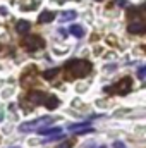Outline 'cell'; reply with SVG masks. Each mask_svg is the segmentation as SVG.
Wrapping results in <instances>:
<instances>
[{"label": "cell", "mask_w": 146, "mask_h": 148, "mask_svg": "<svg viewBox=\"0 0 146 148\" xmlns=\"http://www.w3.org/2000/svg\"><path fill=\"white\" fill-rule=\"evenodd\" d=\"M0 14H7V10H5V7H0Z\"/></svg>", "instance_id": "ac0fdd59"}, {"label": "cell", "mask_w": 146, "mask_h": 148, "mask_svg": "<svg viewBox=\"0 0 146 148\" xmlns=\"http://www.w3.org/2000/svg\"><path fill=\"white\" fill-rule=\"evenodd\" d=\"M113 5H117V7H127L129 3H127V0H115Z\"/></svg>", "instance_id": "9a60e30c"}, {"label": "cell", "mask_w": 146, "mask_h": 148, "mask_svg": "<svg viewBox=\"0 0 146 148\" xmlns=\"http://www.w3.org/2000/svg\"><path fill=\"white\" fill-rule=\"evenodd\" d=\"M127 31L131 33V35H143L146 31V24L143 19H134L131 24H129V28H127Z\"/></svg>", "instance_id": "5b68a950"}, {"label": "cell", "mask_w": 146, "mask_h": 148, "mask_svg": "<svg viewBox=\"0 0 146 148\" xmlns=\"http://www.w3.org/2000/svg\"><path fill=\"white\" fill-rule=\"evenodd\" d=\"M69 129H71L72 133H77V134H84V133H93V131H95L89 124H71Z\"/></svg>", "instance_id": "ba28073f"}, {"label": "cell", "mask_w": 146, "mask_h": 148, "mask_svg": "<svg viewBox=\"0 0 146 148\" xmlns=\"http://www.w3.org/2000/svg\"><path fill=\"white\" fill-rule=\"evenodd\" d=\"M38 133L41 134V136H50V138H57V136H60L62 134V127H57V126H45V127H40L38 129Z\"/></svg>", "instance_id": "8992f818"}, {"label": "cell", "mask_w": 146, "mask_h": 148, "mask_svg": "<svg viewBox=\"0 0 146 148\" xmlns=\"http://www.w3.org/2000/svg\"><path fill=\"white\" fill-rule=\"evenodd\" d=\"M59 73H60V69H50V71H45V73H43V77H45V79H53Z\"/></svg>", "instance_id": "5bb4252c"}, {"label": "cell", "mask_w": 146, "mask_h": 148, "mask_svg": "<svg viewBox=\"0 0 146 148\" xmlns=\"http://www.w3.org/2000/svg\"><path fill=\"white\" fill-rule=\"evenodd\" d=\"M64 69L69 74H72V77H86V76L91 74L93 66H91V62L86 60V59H71V60L64 66Z\"/></svg>", "instance_id": "6da1fadb"}, {"label": "cell", "mask_w": 146, "mask_h": 148, "mask_svg": "<svg viewBox=\"0 0 146 148\" xmlns=\"http://www.w3.org/2000/svg\"><path fill=\"white\" fill-rule=\"evenodd\" d=\"M100 148H105V147H100Z\"/></svg>", "instance_id": "ffe728a7"}, {"label": "cell", "mask_w": 146, "mask_h": 148, "mask_svg": "<svg viewBox=\"0 0 146 148\" xmlns=\"http://www.w3.org/2000/svg\"><path fill=\"white\" fill-rule=\"evenodd\" d=\"M145 73H146V67H145V66H143V67H139V71H138V77H139L141 81L145 79Z\"/></svg>", "instance_id": "2e32d148"}, {"label": "cell", "mask_w": 146, "mask_h": 148, "mask_svg": "<svg viewBox=\"0 0 146 148\" xmlns=\"http://www.w3.org/2000/svg\"><path fill=\"white\" fill-rule=\"evenodd\" d=\"M29 28H31V24H29L28 21H19V23L16 24V31L21 33V35H23V33H28Z\"/></svg>", "instance_id": "7c38bea8"}, {"label": "cell", "mask_w": 146, "mask_h": 148, "mask_svg": "<svg viewBox=\"0 0 146 148\" xmlns=\"http://www.w3.org/2000/svg\"><path fill=\"white\" fill-rule=\"evenodd\" d=\"M76 12L74 10H65V12H62V21H72V19H76Z\"/></svg>", "instance_id": "4fadbf2b"}, {"label": "cell", "mask_w": 146, "mask_h": 148, "mask_svg": "<svg viewBox=\"0 0 146 148\" xmlns=\"http://www.w3.org/2000/svg\"><path fill=\"white\" fill-rule=\"evenodd\" d=\"M38 19H40V23H43V24H45V23H52V21L55 19V12H52V10H45V12L40 14Z\"/></svg>", "instance_id": "30bf717a"}, {"label": "cell", "mask_w": 146, "mask_h": 148, "mask_svg": "<svg viewBox=\"0 0 146 148\" xmlns=\"http://www.w3.org/2000/svg\"><path fill=\"white\" fill-rule=\"evenodd\" d=\"M57 148H72V143L71 141H64V143H60Z\"/></svg>", "instance_id": "e0dca14e"}, {"label": "cell", "mask_w": 146, "mask_h": 148, "mask_svg": "<svg viewBox=\"0 0 146 148\" xmlns=\"http://www.w3.org/2000/svg\"><path fill=\"white\" fill-rule=\"evenodd\" d=\"M2 119H3V115H2V114H0V121H2Z\"/></svg>", "instance_id": "d6986e66"}, {"label": "cell", "mask_w": 146, "mask_h": 148, "mask_svg": "<svg viewBox=\"0 0 146 148\" xmlns=\"http://www.w3.org/2000/svg\"><path fill=\"white\" fill-rule=\"evenodd\" d=\"M53 117L46 115V117H40L36 121H29V122H24L19 126V131L21 133H29V131H38L40 127H45V126H52L53 124Z\"/></svg>", "instance_id": "7a4b0ae2"}, {"label": "cell", "mask_w": 146, "mask_h": 148, "mask_svg": "<svg viewBox=\"0 0 146 148\" xmlns=\"http://www.w3.org/2000/svg\"><path fill=\"white\" fill-rule=\"evenodd\" d=\"M45 98H46V95L43 91H29L28 93V102H31L33 105H41L45 102Z\"/></svg>", "instance_id": "52a82bcc"}, {"label": "cell", "mask_w": 146, "mask_h": 148, "mask_svg": "<svg viewBox=\"0 0 146 148\" xmlns=\"http://www.w3.org/2000/svg\"><path fill=\"white\" fill-rule=\"evenodd\" d=\"M113 88V91L115 93H119V95H127L129 91H131V88H132V79L131 77H124V79H120L115 86H112Z\"/></svg>", "instance_id": "277c9868"}, {"label": "cell", "mask_w": 146, "mask_h": 148, "mask_svg": "<svg viewBox=\"0 0 146 148\" xmlns=\"http://www.w3.org/2000/svg\"><path fill=\"white\" fill-rule=\"evenodd\" d=\"M69 33L74 35L76 38H83V36H84V28H83V26H79V24H72V26H71V29H69Z\"/></svg>", "instance_id": "8fae6325"}, {"label": "cell", "mask_w": 146, "mask_h": 148, "mask_svg": "<svg viewBox=\"0 0 146 148\" xmlns=\"http://www.w3.org/2000/svg\"><path fill=\"white\" fill-rule=\"evenodd\" d=\"M59 105H60V102H59V98H57L55 95H52V97H46V98H45V107H46L48 110H55Z\"/></svg>", "instance_id": "9c48e42d"}, {"label": "cell", "mask_w": 146, "mask_h": 148, "mask_svg": "<svg viewBox=\"0 0 146 148\" xmlns=\"http://www.w3.org/2000/svg\"><path fill=\"white\" fill-rule=\"evenodd\" d=\"M96 2H100V0H96Z\"/></svg>", "instance_id": "44dd1931"}, {"label": "cell", "mask_w": 146, "mask_h": 148, "mask_svg": "<svg viewBox=\"0 0 146 148\" xmlns=\"http://www.w3.org/2000/svg\"><path fill=\"white\" fill-rule=\"evenodd\" d=\"M23 45L28 52H36L41 47H45V41H43V38L36 36V35H26L23 38Z\"/></svg>", "instance_id": "3957f363"}]
</instances>
